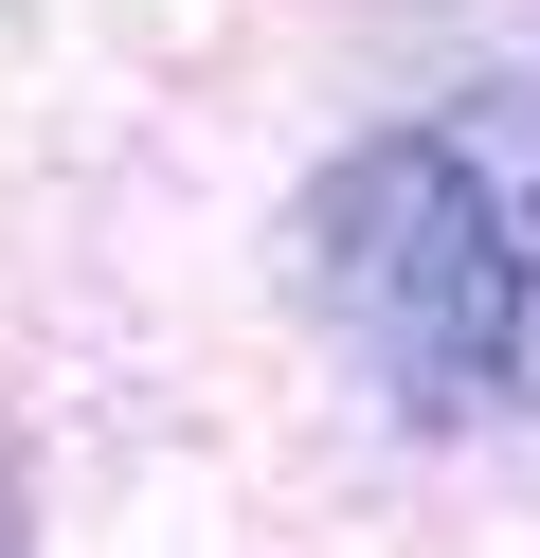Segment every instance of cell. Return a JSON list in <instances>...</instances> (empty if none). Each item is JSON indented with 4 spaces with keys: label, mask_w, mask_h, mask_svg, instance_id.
Masks as SVG:
<instances>
[{
    "label": "cell",
    "mask_w": 540,
    "mask_h": 558,
    "mask_svg": "<svg viewBox=\"0 0 540 558\" xmlns=\"http://www.w3.org/2000/svg\"><path fill=\"white\" fill-rule=\"evenodd\" d=\"M307 306L360 378H379L415 433L523 397L540 378V181L504 126H379L307 181L288 217Z\"/></svg>",
    "instance_id": "6da1fadb"
},
{
    "label": "cell",
    "mask_w": 540,
    "mask_h": 558,
    "mask_svg": "<svg viewBox=\"0 0 540 558\" xmlns=\"http://www.w3.org/2000/svg\"><path fill=\"white\" fill-rule=\"evenodd\" d=\"M0 558H19V469H0Z\"/></svg>",
    "instance_id": "7a4b0ae2"
}]
</instances>
